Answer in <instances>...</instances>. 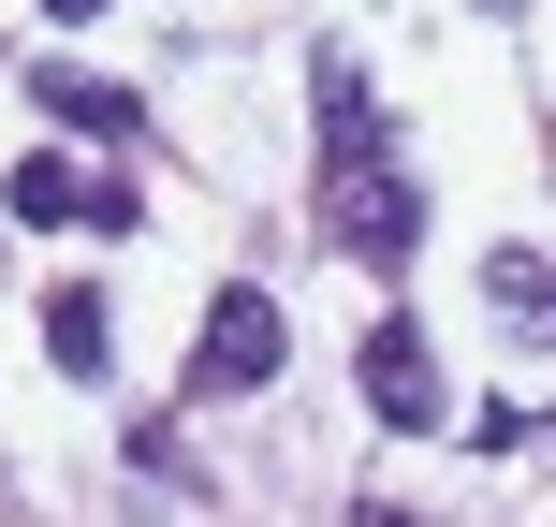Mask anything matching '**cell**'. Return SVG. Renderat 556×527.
Instances as JSON below:
<instances>
[{
	"mask_svg": "<svg viewBox=\"0 0 556 527\" xmlns=\"http://www.w3.org/2000/svg\"><path fill=\"white\" fill-rule=\"evenodd\" d=\"M307 103H323V235H337V264H410L425 250V191L395 176V147H381V103H366V74L352 59H323L307 74Z\"/></svg>",
	"mask_w": 556,
	"mask_h": 527,
	"instance_id": "cell-1",
	"label": "cell"
},
{
	"mask_svg": "<svg viewBox=\"0 0 556 527\" xmlns=\"http://www.w3.org/2000/svg\"><path fill=\"white\" fill-rule=\"evenodd\" d=\"M278 352H293V308H278L264 278H220V293H205V337H191V396H264Z\"/></svg>",
	"mask_w": 556,
	"mask_h": 527,
	"instance_id": "cell-2",
	"label": "cell"
},
{
	"mask_svg": "<svg viewBox=\"0 0 556 527\" xmlns=\"http://www.w3.org/2000/svg\"><path fill=\"white\" fill-rule=\"evenodd\" d=\"M366 411H381V425H410V440H425V425H454V396H440V352H425V337L410 323H366Z\"/></svg>",
	"mask_w": 556,
	"mask_h": 527,
	"instance_id": "cell-3",
	"label": "cell"
},
{
	"mask_svg": "<svg viewBox=\"0 0 556 527\" xmlns=\"http://www.w3.org/2000/svg\"><path fill=\"white\" fill-rule=\"evenodd\" d=\"M29 103H45L59 133H88V147H132V133H147L132 88H117V74H74V59H45V74H29Z\"/></svg>",
	"mask_w": 556,
	"mask_h": 527,
	"instance_id": "cell-4",
	"label": "cell"
},
{
	"mask_svg": "<svg viewBox=\"0 0 556 527\" xmlns=\"http://www.w3.org/2000/svg\"><path fill=\"white\" fill-rule=\"evenodd\" d=\"M45 352H59V381H103V352H117V323H103V293H45Z\"/></svg>",
	"mask_w": 556,
	"mask_h": 527,
	"instance_id": "cell-5",
	"label": "cell"
},
{
	"mask_svg": "<svg viewBox=\"0 0 556 527\" xmlns=\"http://www.w3.org/2000/svg\"><path fill=\"white\" fill-rule=\"evenodd\" d=\"M0 205H15V221H29V235H45V221H88V176H74V162H59V147H29V162H15V176H0Z\"/></svg>",
	"mask_w": 556,
	"mask_h": 527,
	"instance_id": "cell-6",
	"label": "cell"
},
{
	"mask_svg": "<svg viewBox=\"0 0 556 527\" xmlns=\"http://www.w3.org/2000/svg\"><path fill=\"white\" fill-rule=\"evenodd\" d=\"M483 308L528 323V337H556V264H542V250H498V264H483Z\"/></svg>",
	"mask_w": 556,
	"mask_h": 527,
	"instance_id": "cell-7",
	"label": "cell"
},
{
	"mask_svg": "<svg viewBox=\"0 0 556 527\" xmlns=\"http://www.w3.org/2000/svg\"><path fill=\"white\" fill-rule=\"evenodd\" d=\"M45 15H103V0H45Z\"/></svg>",
	"mask_w": 556,
	"mask_h": 527,
	"instance_id": "cell-8",
	"label": "cell"
},
{
	"mask_svg": "<svg viewBox=\"0 0 556 527\" xmlns=\"http://www.w3.org/2000/svg\"><path fill=\"white\" fill-rule=\"evenodd\" d=\"M483 15H498V0H483Z\"/></svg>",
	"mask_w": 556,
	"mask_h": 527,
	"instance_id": "cell-9",
	"label": "cell"
},
{
	"mask_svg": "<svg viewBox=\"0 0 556 527\" xmlns=\"http://www.w3.org/2000/svg\"><path fill=\"white\" fill-rule=\"evenodd\" d=\"M542 440H556V425H542Z\"/></svg>",
	"mask_w": 556,
	"mask_h": 527,
	"instance_id": "cell-10",
	"label": "cell"
}]
</instances>
